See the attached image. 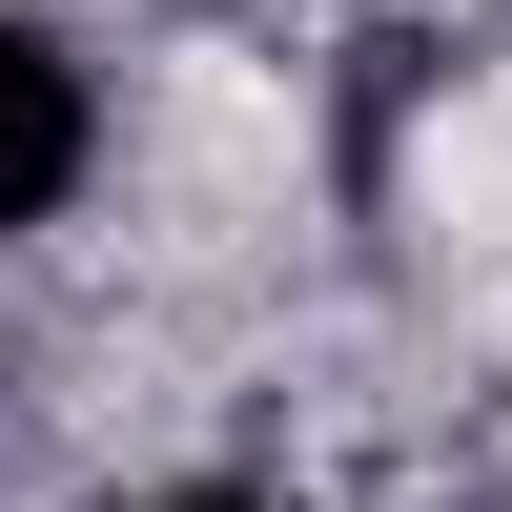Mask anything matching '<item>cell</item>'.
<instances>
[{"instance_id": "6da1fadb", "label": "cell", "mask_w": 512, "mask_h": 512, "mask_svg": "<svg viewBox=\"0 0 512 512\" xmlns=\"http://www.w3.org/2000/svg\"><path fill=\"white\" fill-rule=\"evenodd\" d=\"M82 164H103V82L62 62V21H21V0H0V246L62 226Z\"/></svg>"}, {"instance_id": "7a4b0ae2", "label": "cell", "mask_w": 512, "mask_h": 512, "mask_svg": "<svg viewBox=\"0 0 512 512\" xmlns=\"http://www.w3.org/2000/svg\"><path fill=\"white\" fill-rule=\"evenodd\" d=\"M123 512H287V492H226V472H185V492H123Z\"/></svg>"}]
</instances>
